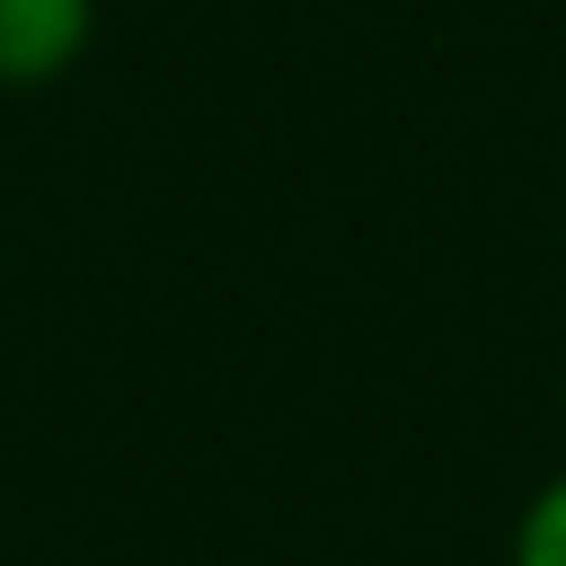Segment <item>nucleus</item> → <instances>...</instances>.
<instances>
[{"instance_id": "obj_1", "label": "nucleus", "mask_w": 566, "mask_h": 566, "mask_svg": "<svg viewBox=\"0 0 566 566\" xmlns=\"http://www.w3.org/2000/svg\"><path fill=\"white\" fill-rule=\"evenodd\" d=\"M94 40V0H0V86H48Z\"/></svg>"}, {"instance_id": "obj_2", "label": "nucleus", "mask_w": 566, "mask_h": 566, "mask_svg": "<svg viewBox=\"0 0 566 566\" xmlns=\"http://www.w3.org/2000/svg\"><path fill=\"white\" fill-rule=\"evenodd\" d=\"M512 566H566V473L535 489V504L512 527Z\"/></svg>"}]
</instances>
